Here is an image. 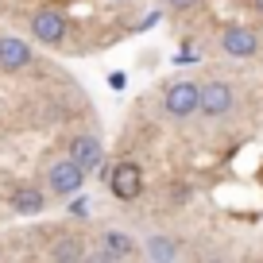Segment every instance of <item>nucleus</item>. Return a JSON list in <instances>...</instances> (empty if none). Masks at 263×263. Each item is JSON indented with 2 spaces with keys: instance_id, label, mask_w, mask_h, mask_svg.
<instances>
[{
  "instance_id": "7ed1b4c3",
  "label": "nucleus",
  "mask_w": 263,
  "mask_h": 263,
  "mask_svg": "<svg viewBox=\"0 0 263 263\" xmlns=\"http://www.w3.org/2000/svg\"><path fill=\"white\" fill-rule=\"evenodd\" d=\"M232 105H236V93H232L229 82H197V112H205L209 120H217V116H229Z\"/></svg>"
},
{
  "instance_id": "9d476101",
  "label": "nucleus",
  "mask_w": 263,
  "mask_h": 263,
  "mask_svg": "<svg viewBox=\"0 0 263 263\" xmlns=\"http://www.w3.org/2000/svg\"><path fill=\"white\" fill-rule=\"evenodd\" d=\"M89 255V244H85L78 232H62V236L50 244V259L54 263H82Z\"/></svg>"
},
{
  "instance_id": "f257e3e1",
  "label": "nucleus",
  "mask_w": 263,
  "mask_h": 263,
  "mask_svg": "<svg viewBox=\"0 0 263 263\" xmlns=\"http://www.w3.org/2000/svg\"><path fill=\"white\" fill-rule=\"evenodd\" d=\"M105 186L108 194L116 197V201H136V197L143 194V166L140 163H112L105 171Z\"/></svg>"
},
{
  "instance_id": "4468645a",
  "label": "nucleus",
  "mask_w": 263,
  "mask_h": 263,
  "mask_svg": "<svg viewBox=\"0 0 263 263\" xmlns=\"http://www.w3.org/2000/svg\"><path fill=\"white\" fill-rule=\"evenodd\" d=\"M197 0H163V8H171V12H186V8H194Z\"/></svg>"
},
{
  "instance_id": "ddd939ff",
  "label": "nucleus",
  "mask_w": 263,
  "mask_h": 263,
  "mask_svg": "<svg viewBox=\"0 0 263 263\" xmlns=\"http://www.w3.org/2000/svg\"><path fill=\"white\" fill-rule=\"evenodd\" d=\"M70 217H89V197L82 194V190H78V194H70Z\"/></svg>"
},
{
  "instance_id": "dca6fc26",
  "label": "nucleus",
  "mask_w": 263,
  "mask_h": 263,
  "mask_svg": "<svg viewBox=\"0 0 263 263\" xmlns=\"http://www.w3.org/2000/svg\"><path fill=\"white\" fill-rule=\"evenodd\" d=\"M252 4H255V12H263V0H252Z\"/></svg>"
},
{
  "instance_id": "f03ea898",
  "label": "nucleus",
  "mask_w": 263,
  "mask_h": 263,
  "mask_svg": "<svg viewBox=\"0 0 263 263\" xmlns=\"http://www.w3.org/2000/svg\"><path fill=\"white\" fill-rule=\"evenodd\" d=\"M27 31H31V39L43 43V47H62V39H66V16L58 8H50V4H47V8H35Z\"/></svg>"
},
{
  "instance_id": "f3484780",
  "label": "nucleus",
  "mask_w": 263,
  "mask_h": 263,
  "mask_svg": "<svg viewBox=\"0 0 263 263\" xmlns=\"http://www.w3.org/2000/svg\"><path fill=\"white\" fill-rule=\"evenodd\" d=\"M108 4H124V0H108Z\"/></svg>"
},
{
  "instance_id": "20e7f679",
  "label": "nucleus",
  "mask_w": 263,
  "mask_h": 263,
  "mask_svg": "<svg viewBox=\"0 0 263 263\" xmlns=\"http://www.w3.org/2000/svg\"><path fill=\"white\" fill-rule=\"evenodd\" d=\"M163 112L171 120H190L197 112V82H171L163 89Z\"/></svg>"
},
{
  "instance_id": "9b49d317",
  "label": "nucleus",
  "mask_w": 263,
  "mask_h": 263,
  "mask_svg": "<svg viewBox=\"0 0 263 263\" xmlns=\"http://www.w3.org/2000/svg\"><path fill=\"white\" fill-rule=\"evenodd\" d=\"M143 252H147V259H155V263H171V259L182 255V240L171 236V232H155V236H147Z\"/></svg>"
},
{
  "instance_id": "0eeeda50",
  "label": "nucleus",
  "mask_w": 263,
  "mask_h": 263,
  "mask_svg": "<svg viewBox=\"0 0 263 263\" xmlns=\"http://www.w3.org/2000/svg\"><path fill=\"white\" fill-rule=\"evenodd\" d=\"M35 62V47L20 35H0V74H20Z\"/></svg>"
},
{
  "instance_id": "39448f33",
  "label": "nucleus",
  "mask_w": 263,
  "mask_h": 263,
  "mask_svg": "<svg viewBox=\"0 0 263 263\" xmlns=\"http://www.w3.org/2000/svg\"><path fill=\"white\" fill-rule=\"evenodd\" d=\"M82 182H85V171H82L70 155L47 166V190H50V194H58V197L78 194V190H82Z\"/></svg>"
},
{
  "instance_id": "2eb2a0df",
  "label": "nucleus",
  "mask_w": 263,
  "mask_h": 263,
  "mask_svg": "<svg viewBox=\"0 0 263 263\" xmlns=\"http://www.w3.org/2000/svg\"><path fill=\"white\" fill-rule=\"evenodd\" d=\"M124 82H128L124 70H112V74H108V85H112V89H124Z\"/></svg>"
},
{
  "instance_id": "f8f14e48",
  "label": "nucleus",
  "mask_w": 263,
  "mask_h": 263,
  "mask_svg": "<svg viewBox=\"0 0 263 263\" xmlns=\"http://www.w3.org/2000/svg\"><path fill=\"white\" fill-rule=\"evenodd\" d=\"M43 205H47V194H43L39 186H20L16 194H12V209H16L20 217H35V213H43Z\"/></svg>"
},
{
  "instance_id": "423d86ee",
  "label": "nucleus",
  "mask_w": 263,
  "mask_h": 263,
  "mask_svg": "<svg viewBox=\"0 0 263 263\" xmlns=\"http://www.w3.org/2000/svg\"><path fill=\"white\" fill-rule=\"evenodd\" d=\"M221 50L229 58H255L259 54V35L248 24H224L221 27Z\"/></svg>"
},
{
  "instance_id": "1a4fd4ad",
  "label": "nucleus",
  "mask_w": 263,
  "mask_h": 263,
  "mask_svg": "<svg viewBox=\"0 0 263 263\" xmlns=\"http://www.w3.org/2000/svg\"><path fill=\"white\" fill-rule=\"evenodd\" d=\"M70 159L89 174V171H97V166L105 163V147H101L97 136H74V140H70Z\"/></svg>"
},
{
  "instance_id": "6e6552de",
  "label": "nucleus",
  "mask_w": 263,
  "mask_h": 263,
  "mask_svg": "<svg viewBox=\"0 0 263 263\" xmlns=\"http://www.w3.org/2000/svg\"><path fill=\"white\" fill-rule=\"evenodd\" d=\"M128 255H136V240H132L128 232H120V229H108L105 236H101V248L93 252V259L112 263V259H128Z\"/></svg>"
}]
</instances>
